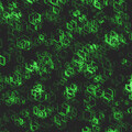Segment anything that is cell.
<instances>
[{"instance_id": "1", "label": "cell", "mask_w": 132, "mask_h": 132, "mask_svg": "<svg viewBox=\"0 0 132 132\" xmlns=\"http://www.w3.org/2000/svg\"><path fill=\"white\" fill-rule=\"evenodd\" d=\"M17 46H18V49H20V50H24V49L29 50L32 47V43L28 40H20L17 42Z\"/></svg>"}, {"instance_id": "2", "label": "cell", "mask_w": 132, "mask_h": 132, "mask_svg": "<svg viewBox=\"0 0 132 132\" xmlns=\"http://www.w3.org/2000/svg\"><path fill=\"white\" fill-rule=\"evenodd\" d=\"M102 97L106 99V100H108V101H111L112 99H113V97H115V92H113V90L112 89H110V88H107V89H105L102 91Z\"/></svg>"}, {"instance_id": "3", "label": "cell", "mask_w": 132, "mask_h": 132, "mask_svg": "<svg viewBox=\"0 0 132 132\" xmlns=\"http://www.w3.org/2000/svg\"><path fill=\"white\" fill-rule=\"evenodd\" d=\"M60 42L61 43V45L62 46H69V43H71V40H69L68 37H66V35H65V32H63V31H60Z\"/></svg>"}, {"instance_id": "4", "label": "cell", "mask_w": 132, "mask_h": 132, "mask_svg": "<svg viewBox=\"0 0 132 132\" xmlns=\"http://www.w3.org/2000/svg\"><path fill=\"white\" fill-rule=\"evenodd\" d=\"M39 67H40V65L37 64V62H31V63H29V64H26L25 65V69L26 71H29V72H35V71H39Z\"/></svg>"}, {"instance_id": "5", "label": "cell", "mask_w": 132, "mask_h": 132, "mask_svg": "<svg viewBox=\"0 0 132 132\" xmlns=\"http://www.w3.org/2000/svg\"><path fill=\"white\" fill-rule=\"evenodd\" d=\"M17 102H19V97L15 96L13 92L9 94V97L6 99V103H8V105H13V103H17Z\"/></svg>"}, {"instance_id": "6", "label": "cell", "mask_w": 132, "mask_h": 132, "mask_svg": "<svg viewBox=\"0 0 132 132\" xmlns=\"http://www.w3.org/2000/svg\"><path fill=\"white\" fill-rule=\"evenodd\" d=\"M98 30H99V23L96 20L89 21V31L91 32V33H96Z\"/></svg>"}, {"instance_id": "7", "label": "cell", "mask_w": 132, "mask_h": 132, "mask_svg": "<svg viewBox=\"0 0 132 132\" xmlns=\"http://www.w3.org/2000/svg\"><path fill=\"white\" fill-rule=\"evenodd\" d=\"M66 28H67L68 31H74V30L77 28V22H76L75 20L68 21V22L66 23Z\"/></svg>"}, {"instance_id": "8", "label": "cell", "mask_w": 132, "mask_h": 132, "mask_svg": "<svg viewBox=\"0 0 132 132\" xmlns=\"http://www.w3.org/2000/svg\"><path fill=\"white\" fill-rule=\"evenodd\" d=\"M96 71H97V67H96L95 65H92V64H87L86 71H85V72H87L88 74H94V73H96Z\"/></svg>"}, {"instance_id": "9", "label": "cell", "mask_w": 132, "mask_h": 132, "mask_svg": "<svg viewBox=\"0 0 132 132\" xmlns=\"http://www.w3.org/2000/svg\"><path fill=\"white\" fill-rule=\"evenodd\" d=\"M64 74H65L66 77H72L73 75L75 74V69L73 68V67H71V66H68V67H67V68L65 69Z\"/></svg>"}, {"instance_id": "10", "label": "cell", "mask_w": 132, "mask_h": 132, "mask_svg": "<svg viewBox=\"0 0 132 132\" xmlns=\"http://www.w3.org/2000/svg\"><path fill=\"white\" fill-rule=\"evenodd\" d=\"M113 118H115L117 121L122 120V118H123V113H122V111H120V110H116V111H113Z\"/></svg>"}, {"instance_id": "11", "label": "cell", "mask_w": 132, "mask_h": 132, "mask_svg": "<svg viewBox=\"0 0 132 132\" xmlns=\"http://www.w3.org/2000/svg\"><path fill=\"white\" fill-rule=\"evenodd\" d=\"M30 18H31V19H34V20L36 21L37 23H40V24H41V22H42V15H41L40 13L34 12V13H32V15H30Z\"/></svg>"}, {"instance_id": "12", "label": "cell", "mask_w": 132, "mask_h": 132, "mask_svg": "<svg viewBox=\"0 0 132 132\" xmlns=\"http://www.w3.org/2000/svg\"><path fill=\"white\" fill-rule=\"evenodd\" d=\"M98 86H96V85H89L88 87H87V92L88 94H90V95L92 96H95V92H96V89H97Z\"/></svg>"}, {"instance_id": "13", "label": "cell", "mask_w": 132, "mask_h": 132, "mask_svg": "<svg viewBox=\"0 0 132 132\" xmlns=\"http://www.w3.org/2000/svg\"><path fill=\"white\" fill-rule=\"evenodd\" d=\"M77 55H78V56H81V57L83 58L84 61H86V60H87V56H88V54H87V53L84 51L83 49H81V50H78Z\"/></svg>"}, {"instance_id": "14", "label": "cell", "mask_w": 132, "mask_h": 132, "mask_svg": "<svg viewBox=\"0 0 132 132\" xmlns=\"http://www.w3.org/2000/svg\"><path fill=\"white\" fill-rule=\"evenodd\" d=\"M42 94H43V92H39V91H34V90H31V95L34 97L35 100H40L41 97H42Z\"/></svg>"}, {"instance_id": "15", "label": "cell", "mask_w": 132, "mask_h": 132, "mask_svg": "<svg viewBox=\"0 0 132 132\" xmlns=\"http://www.w3.org/2000/svg\"><path fill=\"white\" fill-rule=\"evenodd\" d=\"M96 21H97L99 24L100 23H102L103 21H105V15H102V13H98V15H96V19H95Z\"/></svg>"}, {"instance_id": "16", "label": "cell", "mask_w": 132, "mask_h": 132, "mask_svg": "<svg viewBox=\"0 0 132 132\" xmlns=\"http://www.w3.org/2000/svg\"><path fill=\"white\" fill-rule=\"evenodd\" d=\"M109 45L111 46V47H117V46L119 45L118 39H116V37H111V40H110V42H109Z\"/></svg>"}, {"instance_id": "17", "label": "cell", "mask_w": 132, "mask_h": 132, "mask_svg": "<svg viewBox=\"0 0 132 132\" xmlns=\"http://www.w3.org/2000/svg\"><path fill=\"white\" fill-rule=\"evenodd\" d=\"M47 116H49V115H47V113L45 112V110H44L43 108H42V109H40V111L37 112L36 117H39V118H42V119H44V118H46Z\"/></svg>"}, {"instance_id": "18", "label": "cell", "mask_w": 132, "mask_h": 132, "mask_svg": "<svg viewBox=\"0 0 132 132\" xmlns=\"http://www.w3.org/2000/svg\"><path fill=\"white\" fill-rule=\"evenodd\" d=\"M46 19L49 21H55L56 20V15H54V13H50V12H46Z\"/></svg>"}, {"instance_id": "19", "label": "cell", "mask_w": 132, "mask_h": 132, "mask_svg": "<svg viewBox=\"0 0 132 132\" xmlns=\"http://www.w3.org/2000/svg\"><path fill=\"white\" fill-rule=\"evenodd\" d=\"M5 83L10 84V85H15V77H13V76H8V77H5Z\"/></svg>"}, {"instance_id": "20", "label": "cell", "mask_w": 132, "mask_h": 132, "mask_svg": "<svg viewBox=\"0 0 132 132\" xmlns=\"http://www.w3.org/2000/svg\"><path fill=\"white\" fill-rule=\"evenodd\" d=\"M32 90H34V91H39V92H43V86H42L41 84H36V85L32 88Z\"/></svg>"}, {"instance_id": "21", "label": "cell", "mask_w": 132, "mask_h": 132, "mask_svg": "<svg viewBox=\"0 0 132 132\" xmlns=\"http://www.w3.org/2000/svg\"><path fill=\"white\" fill-rule=\"evenodd\" d=\"M17 8H18V3L17 2H10L9 3V6H8L9 11H15Z\"/></svg>"}, {"instance_id": "22", "label": "cell", "mask_w": 132, "mask_h": 132, "mask_svg": "<svg viewBox=\"0 0 132 132\" xmlns=\"http://www.w3.org/2000/svg\"><path fill=\"white\" fill-rule=\"evenodd\" d=\"M61 12V7L60 6H53V8H52V13H54V15H58Z\"/></svg>"}, {"instance_id": "23", "label": "cell", "mask_w": 132, "mask_h": 132, "mask_svg": "<svg viewBox=\"0 0 132 132\" xmlns=\"http://www.w3.org/2000/svg\"><path fill=\"white\" fill-rule=\"evenodd\" d=\"M73 61H74V62H76V63H78V64H81V63H84V62H86V61H84L81 56H78L77 54L73 57Z\"/></svg>"}, {"instance_id": "24", "label": "cell", "mask_w": 132, "mask_h": 132, "mask_svg": "<svg viewBox=\"0 0 132 132\" xmlns=\"http://www.w3.org/2000/svg\"><path fill=\"white\" fill-rule=\"evenodd\" d=\"M91 5H92L94 7H95L96 9H102V8H103V6L101 5L100 2H99V1H98V0H94Z\"/></svg>"}, {"instance_id": "25", "label": "cell", "mask_w": 132, "mask_h": 132, "mask_svg": "<svg viewBox=\"0 0 132 132\" xmlns=\"http://www.w3.org/2000/svg\"><path fill=\"white\" fill-rule=\"evenodd\" d=\"M124 90L128 92H131L132 90V81H130L128 84H126V86H124Z\"/></svg>"}, {"instance_id": "26", "label": "cell", "mask_w": 132, "mask_h": 132, "mask_svg": "<svg viewBox=\"0 0 132 132\" xmlns=\"http://www.w3.org/2000/svg\"><path fill=\"white\" fill-rule=\"evenodd\" d=\"M118 42H119V44H126L127 43V40L124 39V36L123 35H119L118 34Z\"/></svg>"}, {"instance_id": "27", "label": "cell", "mask_w": 132, "mask_h": 132, "mask_svg": "<svg viewBox=\"0 0 132 132\" xmlns=\"http://www.w3.org/2000/svg\"><path fill=\"white\" fill-rule=\"evenodd\" d=\"M112 7H113V9H115V11H116V12L121 11V9H122V7H121L120 5H118V3H116V2L112 3Z\"/></svg>"}, {"instance_id": "28", "label": "cell", "mask_w": 132, "mask_h": 132, "mask_svg": "<svg viewBox=\"0 0 132 132\" xmlns=\"http://www.w3.org/2000/svg\"><path fill=\"white\" fill-rule=\"evenodd\" d=\"M94 81H96V83H102L103 81V78L101 75H97V76H95L94 77Z\"/></svg>"}, {"instance_id": "29", "label": "cell", "mask_w": 132, "mask_h": 132, "mask_svg": "<svg viewBox=\"0 0 132 132\" xmlns=\"http://www.w3.org/2000/svg\"><path fill=\"white\" fill-rule=\"evenodd\" d=\"M78 21L81 23H85L87 21V17L85 15H81L79 17H78Z\"/></svg>"}, {"instance_id": "30", "label": "cell", "mask_w": 132, "mask_h": 132, "mask_svg": "<svg viewBox=\"0 0 132 132\" xmlns=\"http://www.w3.org/2000/svg\"><path fill=\"white\" fill-rule=\"evenodd\" d=\"M15 124L17 126H23L24 124V120L22 118H18V119H15Z\"/></svg>"}, {"instance_id": "31", "label": "cell", "mask_w": 132, "mask_h": 132, "mask_svg": "<svg viewBox=\"0 0 132 132\" xmlns=\"http://www.w3.org/2000/svg\"><path fill=\"white\" fill-rule=\"evenodd\" d=\"M72 15H73V17H74V18H78L79 15H81V10H78V9H77V10H74V11H73Z\"/></svg>"}, {"instance_id": "32", "label": "cell", "mask_w": 132, "mask_h": 132, "mask_svg": "<svg viewBox=\"0 0 132 132\" xmlns=\"http://www.w3.org/2000/svg\"><path fill=\"white\" fill-rule=\"evenodd\" d=\"M37 129H39V126H37L36 123H31L30 124V130H31V131H36Z\"/></svg>"}, {"instance_id": "33", "label": "cell", "mask_w": 132, "mask_h": 132, "mask_svg": "<svg viewBox=\"0 0 132 132\" xmlns=\"http://www.w3.org/2000/svg\"><path fill=\"white\" fill-rule=\"evenodd\" d=\"M7 63V60L3 55H0V65H6Z\"/></svg>"}, {"instance_id": "34", "label": "cell", "mask_w": 132, "mask_h": 132, "mask_svg": "<svg viewBox=\"0 0 132 132\" xmlns=\"http://www.w3.org/2000/svg\"><path fill=\"white\" fill-rule=\"evenodd\" d=\"M37 40H39V42H45L46 40V37L44 34H40L39 35V37H37Z\"/></svg>"}, {"instance_id": "35", "label": "cell", "mask_w": 132, "mask_h": 132, "mask_svg": "<svg viewBox=\"0 0 132 132\" xmlns=\"http://www.w3.org/2000/svg\"><path fill=\"white\" fill-rule=\"evenodd\" d=\"M110 40H111V36H110V34H109V33H107V34L105 35V42H106L107 44H109Z\"/></svg>"}, {"instance_id": "36", "label": "cell", "mask_w": 132, "mask_h": 132, "mask_svg": "<svg viewBox=\"0 0 132 132\" xmlns=\"http://www.w3.org/2000/svg\"><path fill=\"white\" fill-rule=\"evenodd\" d=\"M50 3L53 6H58L60 5V0H50Z\"/></svg>"}, {"instance_id": "37", "label": "cell", "mask_w": 132, "mask_h": 132, "mask_svg": "<svg viewBox=\"0 0 132 132\" xmlns=\"http://www.w3.org/2000/svg\"><path fill=\"white\" fill-rule=\"evenodd\" d=\"M97 118L99 119V121L103 120V119H105V115H103V112H99V113H98V116H97Z\"/></svg>"}, {"instance_id": "38", "label": "cell", "mask_w": 132, "mask_h": 132, "mask_svg": "<svg viewBox=\"0 0 132 132\" xmlns=\"http://www.w3.org/2000/svg\"><path fill=\"white\" fill-rule=\"evenodd\" d=\"M81 131L83 132H91V128H89V127H84V128H81Z\"/></svg>"}, {"instance_id": "39", "label": "cell", "mask_w": 132, "mask_h": 132, "mask_svg": "<svg viewBox=\"0 0 132 132\" xmlns=\"http://www.w3.org/2000/svg\"><path fill=\"white\" fill-rule=\"evenodd\" d=\"M40 109H42V108H40V107H37V106L34 107V108H33V113L36 116V115H37V112L40 111Z\"/></svg>"}, {"instance_id": "40", "label": "cell", "mask_w": 132, "mask_h": 132, "mask_svg": "<svg viewBox=\"0 0 132 132\" xmlns=\"http://www.w3.org/2000/svg\"><path fill=\"white\" fill-rule=\"evenodd\" d=\"M109 34H110V36H111V37H116V39L118 37V33H117V32H115V31H111Z\"/></svg>"}, {"instance_id": "41", "label": "cell", "mask_w": 132, "mask_h": 132, "mask_svg": "<svg viewBox=\"0 0 132 132\" xmlns=\"http://www.w3.org/2000/svg\"><path fill=\"white\" fill-rule=\"evenodd\" d=\"M65 35H66V37H68L69 40H72V39H73V34L71 33V31H69V32H65Z\"/></svg>"}, {"instance_id": "42", "label": "cell", "mask_w": 132, "mask_h": 132, "mask_svg": "<svg viewBox=\"0 0 132 132\" xmlns=\"http://www.w3.org/2000/svg\"><path fill=\"white\" fill-rule=\"evenodd\" d=\"M98 1H99V2L101 3V5H102L103 7L105 6H107V5H108V0H98Z\"/></svg>"}, {"instance_id": "43", "label": "cell", "mask_w": 132, "mask_h": 132, "mask_svg": "<svg viewBox=\"0 0 132 132\" xmlns=\"http://www.w3.org/2000/svg\"><path fill=\"white\" fill-rule=\"evenodd\" d=\"M71 87H72V88H73V90H74L75 92H76V91H77V90H78V87H77V85H75V84H73V85H71Z\"/></svg>"}, {"instance_id": "44", "label": "cell", "mask_w": 132, "mask_h": 132, "mask_svg": "<svg viewBox=\"0 0 132 132\" xmlns=\"http://www.w3.org/2000/svg\"><path fill=\"white\" fill-rule=\"evenodd\" d=\"M44 110H45V112L47 113V115H51V113H52V109H51V108H44Z\"/></svg>"}, {"instance_id": "45", "label": "cell", "mask_w": 132, "mask_h": 132, "mask_svg": "<svg viewBox=\"0 0 132 132\" xmlns=\"http://www.w3.org/2000/svg\"><path fill=\"white\" fill-rule=\"evenodd\" d=\"M3 83H5V77H1V76H0V85H2Z\"/></svg>"}, {"instance_id": "46", "label": "cell", "mask_w": 132, "mask_h": 132, "mask_svg": "<svg viewBox=\"0 0 132 132\" xmlns=\"http://www.w3.org/2000/svg\"><path fill=\"white\" fill-rule=\"evenodd\" d=\"M122 64H123V65H127V64H128V60H127V58H123V60H122Z\"/></svg>"}, {"instance_id": "47", "label": "cell", "mask_w": 132, "mask_h": 132, "mask_svg": "<svg viewBox=\"0 0 132 132\" xmlns=\"http://www.w3.org/2000/svg\"><path fill=\"white\" fill-rule=\"evenodd\" d=\"M28 113H29V112L26 111V110H25V111H23V116H24V117H29V115H28Z\"/></svg>"}, {"instance_id": "48", "label": "cell", "mask_w": 132, "mask_h": 132, "mask_svg": "<svg viewBox=\"0 0 132 132\" xmlns=\"http://www.w3.org/2000/svg\"><path fill=\"white\" fill-rule=\"evenodd\" d=\"M36 0H26V2H29V3H33V2H35Z\"/></svg>"}, {"instance_id": "49", "label": "cell", "mask_w": 132, "mask_h": 132, "mask_svg": "<svg viewBox=\"0 0 132 132\" xmlns=\"http://www.w3.org/2000/svg\"><path fill=\"white\" fill-rule=\"evenodd\" d=\"M66 2H67V0H60V3H63L64 5V3H66Z\"/></svg>"}, {"instance_id": "50", "label": "cell", "mask_w": 132, "mask_h": 132, "mask_svg": "<svg viewBox=\"0 0 132 132\" xmlns=\"http://www.w3.org/2000/svg\"><path fill=\"white\" fill-rule=\"evenodd\" d=\"M131 111H132L131 107H129V108H128V113H131Z\"/></svg>"}, {"instance_id": "51", "label": "cell", "mask_w": 132, "mask_h": 132, "mask_svg": "<svg viewBox=\"0 0 132 132\" xmlns=\"http://www.w3.org/2000/svg\"><path fill=\"white\" fill-rule=\"evenodd\" d=\"M44 2H45V3H50V0H44Z\"/></svg>"}]
</instances>
